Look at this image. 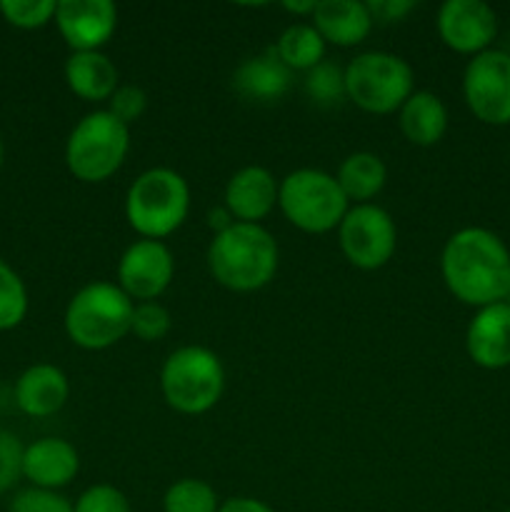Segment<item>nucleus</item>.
<instances>
[{"label": "nucleus", "mask_w": 510, "mask_h": 512, "mask_svg": "<svg viewBox=\"0 0 510 512\" xmlns=\"http://www.w3.org/2000/svg\"><path fill=\"white\" fill-rule=\"evenodd\" d=\"M440 273L450 295L470 308L505 303L510 295V250L493 230L468 225L455 230L443 245Z\"/></svg>", "instance_id": "nucleus-1"}, {"label": "nucleus", "mask_w": 510, "mask_h": 512, "mask_svg": "<svg viewBox=\"0 0 510 512\" xmlns=\"http://www.w3.org/2000/svg\"><path fill=\"white\" fill-rule=\"evenodd\" d=\"M398 123L400 133L410 145L430 148V145L440 143L448 130V108L440 95L430 93V90H415L398 110Z\"/></svg>", "instance_id": "nucleus-21"}, {"label": "nucleus", "mask_w": 510, "mask_h": 512, "mask_svg": "<svg viewBox=\"0 0 510 512\" xmlns=\"http://www.w3.org/2000/svg\"><path fill=\"white\" fill-rule=\"evenodd\" d=\"M130 150V128L108 108L83 115L65 143V165L80 183H103L123 168Z\"/></svg>", "instance_id": "nucleus-5"}, {"label": "nucleus", "mask_w": 510, "mask_h": 512, "mask_svg": "<svg viewBox=\"0 0 510 512\" xmlns=\"http://www.w3.org/2000/svg\"><path fill=\"white\" fill-rule=\"evenodd\" d=\"M20 463H23V443L18 435L0 425V495L18 483Z\"/></svg>", "instance_id": "nucleus-31"}, {"label": "nucleus", "mask_w": 510, "mask_h": 512, "mask_svg": "<svg viewBox=\"0 0 510 512\" xmlns=\"http://www.w3.org/2000/svg\"><path fill=\"white\" fill-rule=\"evenodd\" d=\"M73 512H133V505L123 490L98 483L80 493V498L73 503Z\"/></svg>", "instance_id": "nucleus-29"}, {"label": "nucleus", "mask_w": 510, "mask_h": 512, "mask_svg": "<svg viewBox=\"0 0 510 512\" xmlns=\"http://www.w3.org/2000/svg\"><path fill=\"white\" fill-rule=\"evenodd\" d=\"M280 250L270 230L258 223H233L213 235L208 245V270L215 283L233 293H255L278 273Z\"/></svg>", "instance_id": "nucleus-2"}, {"label": "nucleus", "mask_w": 510, "mask_h": 512, "mask_svg": "<svg viewBox=\"0 0 510 512\" xmlns=\"http://www.w3.org/2000/svg\"><path fill=\"white\" fill-rule=\"evenodd\" d=\"M508 303H510V295H508Z\"/></svg>", "instance_id": "nucleus-38"}, {"label": "nucleus", "mask_w": 510, "mask_h": 512, "mask_svg": "<svg viewBox=\"0 0 510 512\" xmlns=\"http://www.w3.org/2000/svg\"><path fill=\"white\" fill-rule=\"evenodd\" d=\"M170 328H173V318H170L165 305H160L158 300L135 303L133 320H130V333L135 338L143 340V343H155V340H163L170 333Z\"/></svg>", "instance_id": "nucleus-28"}, {"label": "nucleus", "mask_w": 510, "mask_h": 512, "mask_svg": "<svg viewBox=\"0 0 510 512\" xmlns=\"http://www.w3.org/2000/svg\"><path fill=\"white\" fill-rule=\"evenodd\" d=\"M8 512H73V503L58 490L25 488L10 500Z\"/></svg>", "instance_id": "nucleus-30"}, {"label": "nucleus", "mask_w": 510, "mask_h": 512, "mask_svg": "<svg viewBox=\"0 0 510 512\" xmlns=\"http://www.w3.org/2000/svg\"><path fill=\"white\" fill-rule=\"evenodd\" d=\"M368 8L373 20L395 23V20H403L415 8V3L413 0H375V3H368Z\"/></svg>", "instance_id": "nucleus-33"}, {"label": "nucleus", "mask_w": 510, "mask_h": 512, "mask_svg": "<svg viewBox=\"0 0 510 512\" xmlns=\"http://www.w3.org/2000/svg\"><path fill=\"white\" fill-rule=\"evenodd\" d=\"M468 358L483 370L510 368V303L475 310L465 330Z\"/></svg>", "instance_id": "nucleus-14"}, {"label": "nucleus", "mask_w": 510, "mask_h": 512, "mask_svg": "<svg viewBox=\"0 0 510 512\" xmlns=\"http://www.w3.org/2000/svg\"><path fill=\"white\" fill-rule=\"evenodd\" d=\"M68 398V375L58 365H30L15 383V405L30 418H50L60 413Z\"/></svg>", "instance_id": "nucleus-17"}, {"label": "nucleus", "mask_w": 510, "mask_h": 512, "mask_svg": "<svg viewBox=\"0 0 510 512\" xmlns=\"http://www.w3.org/2000/svg\"><path fill=\"white\" fill-rule=\"evenodd\" d=\"M325 45L328 43L315 30L313 23H295L280 33L273 48L290 70L308 73V70H313L315 65L325 60Z\"/></svg>", "instance_id": "nucleus-23"}, {"label": "nucleus", "mask_w": 510, "mask_h": 512, "mask_svg": "<svg viewBox=\"0 0 510 512\" xmlns=\"http://www.w3.org/2000/svg\"><path fill=\"white\" fill-rule=\"evenodd\" d=\"M220 498L205 480H175L163 495V512H218Z\"/></svg>", "instance_id": "nucleus-24"}, {"label": "nucleus", "mask_w": 510, "mask_h": 512, "mask_svg": "<svg viewBox=\"0 0 510 512\" xmlns=\"http://www.w3.org/2000/svg\"><path fill=\"white\" fill-rule=\"evenodd\" d=\"M280 183L263 165H245L225 185V208L235 223H258L278 205Z\"/></svg>", "instance_id": "nucleus-16"}, {"label": "nucleus", "mask_w": 510, "mask_h": 512, "mask_svg": "<svg viewBox=\"0 0 510 512\" xmlns=\"http://www.w3.org/2000/svg\"><path fill=\"white\" fill-rule=\"evenodd\" d=\"M55 25L70 53L100 50L118 28V8L110 0H60Z\"/></svg>", "instance_id": "nucleus-13"}, {"label": "nucleus", "mask_w": 510, "mask_h": 512, "mask_svg": "<svg viewBox=\"0 0 510 512\" xmlns=\"http://www.w3.org/2000/svg\"><path fill=\"white\" fill-rule=\"evenodd\" d=\"M135 303L118 283L95 280L83 285L65 308V333L83 350H105L130 335Z\"/></svg>", "instance_id": "nucleus-3"}, {"label": "nucleus", "mask_w": 510, "mask_h": 512, "mask_svg": "<svg viewBox=\"0 0 510 512\" xmlns=\"http://www.w3.org/2000/svg\"><path fill=\"white\" fill-rule=\"evenodd\" d=\"M435 25L450 50L470 58L493 48L498 35V15L485 0H445Z\"/></svg>", "instance_id": "nucleus-12"}, {"label": "nucleus", "mask_w": 510, "mask_h": 512, "mask_svg": "<svg viewBox=\"0 0 510 512\" xmlns=\"http://www.w3.org/2000/svg\"><path fill=\"white\" fill-rule=\"evenodd\" d=\"M175 278V258L163 240H135L118 263V285L130 300L150 303L170 288Z\"/></svg>", "instance_id": "nucleus-11"}, {"label": "nucleus", "mask_w": 510, "mask_h": 512, "mask_svg": "<svg viewBox=\"0 0 510 512\" xmlns=\"http://www.w3.org/2000/svg\"><path fill=\"white\" fill-rule=\"evenodd\" d=\"M190 213L188 180L173 168H150L133 180L125 195L128 225L145 240H163Z\"/></svg>", "instance_id": "nucleus-4"}, {"label": "nucleus", "mask_w": 510, "mask_h": 512, "mask_svg": "<svg viewBox=\"0 0 510 512\" xmlns=\"http://www.w3.org/2000/svg\"><path fill=\"white\" fill-rule=\"evenodd\" d=\"M338 240L350 265L360 270H380L395 255L398 228L393 215L380 205H353L338 225Z\"/></svg>", "instance_id": "nucleus-9"}, {"label": "nucleus", "mask_w": 510, "mask_h": 512, "mask_svg": "<svg viewBox=\"0 0 510 512\" xmlns=\"http://www.w3.org/2000/svg\"><path fill=\"white\" fill-rule=\"evenodd\" d=\"M0 165H3V140H0Z\"/></svg>", "instance_id": "nucleus-37"}, {"label": "nucleus", "mask_w": 510, "mask_h": 512, "mask_svg": "<svg viewBox=\"0 0 510 512\" xmlns=\"http://www.w3.org/2000/svg\"><path fill=\"white\" fill-rule=\"evenodd\" d=\"M58 3L55 0H0V15L5 23L20 30H38L53 23Z\"/></svg>", "instance_id": "nucleus-27"}, {"label": "nucleus", "mask_w": 510, "mask_h": 512, "mask_svg": "<svg viewBox=\"0 0 510 512\" xmlns=\"http://www.w3.org/2000/svg\"><path fill=\"white\" fill-rule=\"evenodd\" d=\"M463 98L470 113L485 125H510V53L490 48L468 60Z\"/></svg>", "instance_id": "nucleus-10"}, {"label": "nucleus", "mask_w": 510, "mask_h": 512, "mask_svg": "<svg viewBox=\"0 0 510 512\" xmlns=\"http://www.w3.org/2000/svg\"><path fill=\"white\" fill-rule=\"evenodd\" d=\"M80 470V455L73 443L63 438H40L23 448L20 475L30 488L60 490L75 480Z\"/></svg>", "instance_id": "nucleus-15"}, {"label": "nucleus", "mask_w": 510, "mask_h": 512, "mask_svg": "<svg viewBox=\"0 0 510 512\" xmlns=\"http://www.w3.org/2000/svg\"><path fill=\"white\" fill-rule=\"evenodd\" d=\"M335 180H338L340 190L348 198V203L365 205L385 188L388 168H385L380 155L370 153V150H358V153H350L340 163Z\"/></svg>", "instance_id": "nucleus-22"}, {"label": "nucleus", "mask_w": 510, "mask_h": 512, "mask_svg": "<svg viewBox=\"0 0 510 512\" xmlns=\"http://www.w3.org/2000/svg\"><path fill=\"white\" fill-rule=\"evenodd\" d=\"M278 208L293 228L310 235H323L338 230L350 203L335 175L325 170L300 168L280 180Z\"/></svg>", "instance_id": "nucleus-7"}, {"label": "nucleus", "mask_w": 510, "mask_h": 512, "mask_svg": "<svg viewBox=\"0 0 510 512\" xmlns=\"http://www.w3.org/2000/svg\"><path fill=\"white\" fill-rule=\"evenodd\" d=\"M160 390L175 413L203 415L213 410L223 395L225 368L210 348L183 345L163 363Z\"/></svg>", "instance_id": "nucleus-6"}, {"label": "nucleus", "mask_w": 510, "mask_h": 512, "mask_svg": "<svg viewBox=\"0 0 510 512\" xmlns=\"http://www.w3.org/2000/svg\"><path fill=\"white\" fill-rule=\"evenodd\" d=\"M345 93L365 113H395L415 93L413 68L400 55L368 50L345 65Z\"/></svg>", "instance_id": "nucleus-8"}, {"label": "nucleus", "mask_w": 510, "mask_h": 512, "mask_svg": "<svg viewBox=\"0 0 510 512\" xmlns=\"http://www.w3.org/2000/svg\"><path fill=\"white\" fill-rule=\"evenodd\" d=\"M305 93L315 105H323V108H333V105L343 103V98H348V93H345V68H340L338 63H330V60L318 63L313 70L305 73Z\"/></svg>", "instance_id": "nucleus-25"}, {"label": "nucleus", "mask_w": 510, "mask_h": 512, "mask_svg": "<svg viewBox=\"0 0 510 512\" xmlns=\"http://www.w3.org/2000/svg\"><path fill=\"white\" fill-rule=\"evenodd\" d=\"M28 315V290L23 278L0 260V333L18 328Z\"/></svg>", "instance_id": "nucleus-26"}, {"label": "nucleus", "mask_w": 510, "mask_h": 512, "mask_svg": "<svg viewBox=\"0 0 510 512\" xmlns=\"http://www.w3.org/2000/svg\"><path fill=\"white\" fill-rule=\"evenodd\" d=\"M505 512H510V510H505Z\"/></svg>", "instance_id": "nucleus-39"}, {"label": "nucleus", "mask_w": 510, "mask_h": 512, "mask_svg": "<svg viewBox=\"0 0 510 512\" xmlns=\"http://www.w3.org/2000/svg\"><path fill=\"white\" fill-rule=\"evenodd\" d=\"M233 223H235V218L228 213V208H225V205L223 208H215L208 213V228L213 230L215 235L223 233V230H228Z\"/></svg>", "instance_id": "nucleus-35"}, {"label": "nucleus", "mask_w": 510, "mask_h": 512, "mask_svg": "<svg viewBox=\"0 0 510 512\" xmlns=\"http://www.w3.org/2000/svg\"><path fill=\"white\" fill-rule=\"evenodd\" d=\"M145 108H148V95L138 85H118V90L108 100L110 113L128 128L145 113Z\"/></svg>", "instance_id": "nucleus-32"}, {"label": "nucleus", "mask_w": 510, "mask_h": 512, "mask_svg": "<svg viewBox=\"0 0 510 512\" xmlns=\"http://www.w3.org/2000/svg\"><path fill=\"white\" fill-rule=\"evenodd\" d=\"M293 70L278 58L275 48L243 60L233 73V88L240 98L253 103H275L290 88Z\"/></svg>", "instance_id": "nucleus-19"}, {"label": "nucleus", "mask_w": 510, "mask_h": 512, "mask_svg": "<svg viewBox=\"0 0 510 512\" xmlns=\"http://www.w3.org/2000/svg\"><path fill=\"white\" fill-rule=\"evenodd\" d=\"M65 83L78 98L100 103L118 90V68L103 50L70 53L65 60Z\"/></svg>", "instance_id": "nucleus-20"}, {"label": "nucleus", "mask_w": 510, "mask_h": 512, "mask_svg": "<svg viewBox=\"0 0 510 512\" xmlns=\"http://www.w3.org/2000/svg\"><path fill=\"white\" fill-rule=\"evenodd\" d=\"M218 512H275L268 503L258 498H230L225 503H220Z\"/></svg>", "instance_id": "nucleus-34"}, {"label": "nucleus", "mask_w": 510, "mask_h": 512, "mask_svg": "<svg viewBox=\"0 0 510 512\" xmlns=\"http://www.w3.org/2000/svg\"><path fill=\"white\" fill-rule=\"evenodd\" d=\"M373 13L368 3L360 0H318L313 13V25L325 43L338 48L360 45L373 30Z\"/></svg>", "instance_id": "nucleus-18"}, {"label": "nucleus", "mask_w": 510, "mask_h": 512, "mask_svg": "<svg viewBox=\"0 0 510 512\" xmlns=\"http://www.w3.org/2000/svg\"><path fill=\"white\" fill-rule=\"evenodd\" d=\"M315 5H318L315 0H308V3H285L283 8L290 10V13H295V15H310V18H313Z\"/></svg>", "instance_id": "nucleus-36"}]
</instances>
